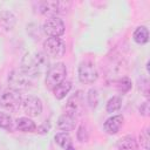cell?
<instances>
[{
  "label": "cell",
  "mask_w": 150,
  "mask_h": 150,
  "mask_svg": "<svg viewBox=\"0 0 150 150\" xmlns=\"http://www.w3.org/2000/svg\"><path fill=\"white\" fill-rule=\"evenodd\" d=\"M47 59L43 53L40 52H29L26 53L21 61V70L28 74L30 77L39 75L47 67Z\"/></svg>",
  "instance_id": "obj_1"
},
{
  "label": "cell",
  "mask_w": 150,
  "mask_h": 150,
  "mask_svg": "<svg viewBox=\"0 0 150 150\" xmlns=\"http://www.w3.org/2000/svg\"><path fill=\"white\" fill-rule=\"evenodd\" d=\"M8 84L11 89L20 93L22 90H27L30 87L32 77L23 70H21V68L13 69L8 75Z\"/></svg>",
  "instance_id": "obj_2"
},
{
  "label": "cell",
  "mask_w": 150,
  "mask_h": 150,
  "mask_svg": "<svg viewBox=\"0 0 150 150\" xmlns=\"http://www.w3.org/2000/svg\"><path fill=\"white\" fill-rule=\"evenodd\" d=\"M67 75V69L66 66L62 62L54 63L53 66L49 67L47 70L46 75V87L50 90H53L54 87H56L59 83L64 81V77Z\"/></svg>",
  "instance_id": "obj_3"
},
{
  "label": "cell",
  "mask_w": 150,
  "mask_h": 150,
  "mask_svg": "<svg viewBox=\"0 0 150 150\" xmlns=\"http://www.w3.org/2000/svg\"><path fill=\"white\" fill-rule=\"evenodd\" d=\"M0 104L11 111H16L22 105V97L19 91L13 89H6L0 94Z\"/></svg>",
  "instance_id": "obj_4"
},
{
  "label": "cell",
  "mask_w": 150,
  "mask_h": 150,
  "mask_svg": "<svg viewBox=\"0 0 150 150\" xmlns=\"http://www.w3.org/2000/svg\"><path fill=\"white\" fill-rule=\"evenodd\" d=\"M79 80L84 84H91L94 83L98 77V71L96 66L90 61L81 62L79 66Z\"/></svg>",
  "instance_id": "obj_5"
},
{
  "label": "cell",
  "mask_w": 150,
  "mask_h": 150,
  "mask_svg": "<svg viewBox=\"0 0 150 150\" xmlns=\"http://www.w3.org/2000/svg\"><path fill=\"white\" fill-rule=\"evenodd\" d=\"M43 49L50 57H62L66 53V43L60 38H48L43 42Z\"/></svg>",
  "instance_id": "obj_6"
},
{
  "label": "cell",
  "mask_w": 150,
  "mask_h": 150,
  "mask_svg": "<svg viewBox=\"0 0 150 150\" xmlns=\"http://www.w3.org/2000/svg\"><path fill=\"white\" fill-rule=\"evenodd\" d=\"M42 28H43V32L49 38H59L64 33V23L57 16L48 18L43 22Z\"/></svg>",
  "instance_id": "obj_7"
},
{
  "label": "cell",
  "mask_w": 150,
  "mask_h": 150,
  "mask_svg": "<svg viewBox=\"0 0 150 150\" xmlns=\"http://www.w3.org/2000/svg\"><path fill=\"white\" fill-rule=\"evenodd\" d=\"M21 108L23 109L25 114H27L29 117H35V116H39L42 111V102L39 97L28 95L27 97L22 98Z\"/></svg>",
  "instance_id": "obj_8"
},
{
  "label": "cell",
  "mask_w": 150,
  "mask_h": 150,
  "mask_svg": "<svg viewBox=\"0 0 150 150\" xmlns=\"http://www.w3.org/2000/svg\"><path fill=\"white\" fill-rule=\"evenodd\" d=\"M64 2L61 1H42L39 4V9L41 14L48 16V18H54L59 13L63 12L64 9Z\"/></svg>",
  "instance_id": "obj_9"
},
{
  "label": "cell",
  "mask_w": 150,
  "mask_h": 150,
  "mask_svg": "<svg viewBox=\"0 0 150 150\" xmlns=\"http://www.w3.org/2000/svg\"><path fill=\"white\" fill-rule=\"evenodd\" d=\"M82 103H83V95H82V91L79 90L68 98L66 104V112L77 117V115L81 112V109L83 105Z\"/></svg>",
  "instance_id": "obj_10"
},
{
  "label": "cell",
  "mask_w": 150,
  "mask_h": 150,
  "mask_svg": "<svg viewBox=\"0 0 150 150\" xmlns=\"http://www.w3.org/2000/svg\"><path fill=\"white\" fill-rule=\"evenodd\" d=\"M77 121V117L71 115V114H68V112H63L59 118H57V128L64 132H68V131H71L75 129L76 127V122Z\"/></svg>",
  "instance_id": "obj_11"
},
{
  "label": "cell",
  "mask_w": 150,
  "mask_h": 150,
  "mask_svg": "<svg viewBox=\"0 0 150 150\" xmlns=\"http://www.w3.org/2000/svg\"><path fill=\"white\" fill-rule=\"evenodd\" d=\"M123 121H124V118H123L122 115L111 116L104 122V125H103L104 130L110 135H115V134H117L120 131V129H121V127L123 124Z\"/></svg>",
  "instance_id": "obj_12"
},
{
  "label": "cell",
  "mask_w": 150,
  "mask_h": 150,
  "mask_svg": "<svg viewBox=\"0 0 150 150\" xmlns=\"http://www.w3.org/2000/svg\"><path fill=\"white\" fill-rule=\"evenodd\" d=\"M116 146L118 150H139L138 142L131 135H125V136L121 137L117 141Z\"/></svg>",
  "instance_id": "obj_13"
},
{
  "label": "cell",
  "mask_w": 150,
  "mask_h": 150,
  "mask_svg": "<svg viewBox=\"0 0 150 150\" xmlns=\"http://www.w3.org/2000/svg\"><path fill=\"white\" fill-rule=\"evenodd\" d=\"M15 22H16V18L12 12L2 11L0 13V25L6 30H11L15 26Z\"/></svg>",
  "instance_id": "obj_14"
},
{
  "label": "cell",
  "mask_w": 150,
  "mask_h": 150,
  "mask_svg": "<svg viewBox=\"0 0 150 150\" xmlns=\"http://www.w3.org/2000/svg\"><path fill=\"white\" fill-rule=\"evenodd\" d=\"M16 129L22 132H33L36 130V124L29 117H19L16 120Z\"/></svg>",
  "instance_id": "obj_15"
},
{
  "label": "cell",
  "mask_w": 150,
  "mask_h": 150,
  "mask_svg": "<svg viewBox=\"0 0 150 150\" xmlns=\"http://www.w3.org/2000/svg\"><path fill=\"white\" fill-rule=\"evenodd\" d=\"M70 89H71V82L64 80L61 83H59L56 87L53 88L54 97L57 98V100H62L63 97H66V95L69 93Z\"/></svg>",
  "instance_id": "obj_16"
},
{
  "label": "cell",
  "mask_w": 150,
  "mask_h": 150,
  "mask_svg": "<svg viewBox=\"0 0 150 150\" xmlns=\"http://www.w3.org/2000/svg\"><path fill=\"white\" fill-rule=\"evenodd\" d=\"M134 41L138 45H144L149 41V30L145 26H139L134 32Z\"/></svg>",
  "instance_id": "obj_17"
},
{
  "label": "cell",
  "mask_w": 150,
  "mask_h": 150,
  "mask_svg": "<svg viewBox=\"0 0 150 150\" xmlns=\"http://www.w3.org/2000/svg\"><path fill=\"white\" fill-rule=\"evenodd\" d=\"M54 139H55V142H56L61 148H63L64 150L68 149V148H70L71 144H73V141H71L70 135H69L68 132H64V131L56 134V135L54 136Z\"/></svg>",
  "instance_id": "obj_18"
},
{
  "label": "cell",
  "mask_w": 150,
  "mask_h": 150,
  "mask_svg": "<svg viewBox=\"0 0 150 150\" xmlns=\"http://www.w3.org/2000/svg\"><path fill=\"white\" fill-rule=\"evenodd\" d=\"M122 107V100L120 96H112L108 102H107V105H105V109L108 112H115L117 110H120Z\"/></svg>",
  "instance_id": "obj_19"
},
{
  "label": "cell",
  "mask_w": 150,
  "mask_h": 150,
  "mask_svg": "<svg viewBox=\"0 0 150 150\" xmlns=\"http://www.w3.org/2000/svg\"><path fill=\"white\" fill-rule=\"evenodd\" d=\"M0 128L5 129V130H8L11 131L13 129V120L12 117L4 112V111H0Z\"/></svg>",
  "instance_id": "obj_20"
},
{
  "label": "cell",
  "mask_w": 150,
  "mask_h": 150,
  "mask_svg": "<svg viewBox=\"0 0 150 150\" xmlns=\"http://www.w3.org/2000/svg\"><path fill=\"white\" fill-rule=\"evenodd\" d=\"M131 87H132V83L128 77H123L117 82V88L121 93H128L131 89Z\"/></svg>",
  "instance_id": "obj_21"
},
{
  "label": "cell",
  "mask_w": 150,
  "mask_h": 150,
  "mask_svg": "<svg viewBox=\"0 0 150 150\" xmlns=\"http://www.w3.org/2000/svg\"><path fill=\"white\" fill-rule=\"evenodd\" d=\"M87 101L89 103V105L91 108H95L98 103V94L96 89H90L88 91V96H87Z\"/></svg>",
  "instance_id": "obj_22"
},
{
  "label": "cell",
  "mask_w": 150,
  "mask_h": 150,
  "mask_svg": "<svg viewBox=\"0 0 150 150\" xmlns=\"http://www.w3.org/2000/svg\"><path fill=\"white\" fill-rule=\"evenodd\" d=\"M139 142H141V145L144 148V149H149V143H150V141H149V129L148 128H145L141 134H139Z\"/></svg>",
  "instance_id": "obj_23"
},
{
  "label": "cell",
  "mask_w": 150,
  "mask_h": 150,
  "mask_svg": "<svg viewBox=\"0 0 150 150\" xmlns=\"http://www.w3.org/2000/svg\"><path fill=\"white\" fill-rule=\"evenodd\" d=\"M139 111H141L144 116H148V114H149V104H148V102H144V103L141 105Z\"/></svg>",
  "instance_id": "obj_24"
},
{
  "label": "cell",
  "mask_w": 150,
  "mask_h": 150,
  "mask_svg": "<svg viewBox=\"0 0 150 150\" xmlns=\"http://www.w3.org/2000/svg\"><path fill=\"white\" fill-rule=\"evenodd\" d=\"M66 150H74V149H73V148L70 146V148H68V149H66Z\"/></svg>",
  "instance_id": "obj_25"
}]
</instances>
